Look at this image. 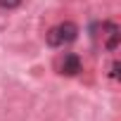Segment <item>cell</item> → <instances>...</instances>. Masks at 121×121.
<instances>
[{
    "instance_id": "7a4b0ae2",
    "label": "cell",
    "mask_w": 121,
    "mask_h": 121,
    "mask_svg": "<svg viewBox=\"0 0 121 121\" xmlns=\"http://www.w3.org/2000/svg\"><path fill=\"white\" fill-rule=\"evenodd\" d=\"M59 69H62L64 76H76V74L81 71V57L74 55V52L64 55V59H62V64H59Z\"/></svg>"
},
{
    "instance_id": "277c9868",
    "label": "cell",
    "mask_w": 121,
    "mask_h": 121,
    "mask_svg": "<svg viewBox=\"0 0 121 121\" xmlns=\"http://www.w3.org/2000/svg\"><path fill=\"white\" fill-rule=\"evenodd\" d=\"M19 5H22V0H0V7L3 10H14Z\"/></svg>"
},
{
    "instance_id": "6da1fadb",
    "label": "cell",
    "mask_w": 121,
    "mask_h": 121,
    "mask_svg": "<svg viewBox=\"0 0 121 121\" xmlns=\"http://www.w3.org/2000/svg\"><path fill=\"white\" fill-rule=\"evenodd\" d=\"M76 36H78V26L74 22H62V24H57V26H52L48 31V45L62 48L64 43L76 40Z\"/></svg>"
},
{
    "instance_id": "3957f363",
    "label": "cell",
    "mask_w": 121,
    "mask_h": 121,
    "mask_svg": "<svg viewBox=\"0 0 121 121\" xmlns=\"http://www.w3.org/2000/svg\"><path fill=\"white\" fill-rule=\"evenodd\" d=\"M107 31H109V36H107V50L112 52V50H116V45H119V29H116V24H107Z\"/></svg>"
},
{
    "instance_id": "5b68a950",
    "label": "cell",
    "mask_w": 121,
    "mask_h": 121,
    "mask_svg": "<svg viewBox=\"0 0 121 121\" xmlns=\"http://www.w3.org/2000/svg\"><path fill=\"white\" fill-rule=\"evenodd\" d=\"M109 74H112V78H116V76H119V62H114V64H112V71H109Z\"/></svg>"
}]
</instances>
